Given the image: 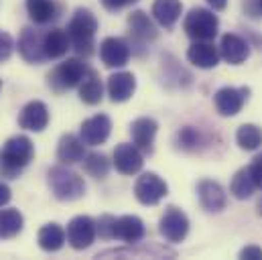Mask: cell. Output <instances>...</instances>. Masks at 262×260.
Segmentation results:
<instances>
[{
    "mask_svg": "<svg viewBox=\"0 0 262 260\" xmlns=\"http://www.w3.org/2000/svg\"><path fill=\"white\" fill-rule=\"evenodd\" d=\"M35 144L29 136L16 134L10 136L0 148V177L16 179L33 161Z\"/></svg>",
    "mask_w": 262,
    "mask_h": 260,
    "instance_id": "1",
    "label": "cell"
},
{
    "mask_svg": "<svg viewBox=\"0 0 262 260\" xmlns=\"http://www.w3.org/2000/svg\"><path fill=\"white\" fill-rule=\"evenodd\" d=\"M67 37L71 41V49L79 55L90 57L94 53V37L98 31V18L88 8H77L67 23Z\"/></svg>",
    "mask_w": 262,
    "mask_h": 260,
    "instance_id": "2",
    "label": "cell"
},
{
    "mask_svg": "<svg viewBox=\"0 0 262 260\" xmlns=\"http://www.w3.org/2000/svg\"><path fill=\"white\" fill-rule=\"evenodd\" d=\"M47 183L51 187V193L55 195V199H59V201H75L85 193L83 179L75 171L67 169L66 165L51 167L49 173H47Z\"/></svg>",
    "mask_w": 262,
    "mask_h": 260,
    "instance_id": "3",
    "label": "cell"
},
{
    "mask_svg": "<svg viewBox=\"0 0 262 260\" xmlns=\"http://www.w3.org/2000/svg\"><path fill=\"white\" fill-rule=\"evenodd\" d=\"M220 29V18L209 8H191L183 20V31L193 41H211Z\"/></svg>",
    "mask_w": 262,
    "mask_h": 260,
    "instance_id": "4",
    "label": "cell"
},
{
    "mask_svg": "<svg viewBox=\"0 0 262 260\" xmlns=\"http://www.w3.org/2000/svg\"><path fill=\"white\" fill-rule=\"evenodd\" d=\"M88 65L83 63L81 59L77 57H71V59H66L63 63H59L51 73H49V88L57 94L66 92V90H71L75 85L81 83V79L85 77L88 73Z\"/></svg>",
    "mask_w": 262,
    "mask_h": 260,
    "instance_id": "5",
    "label": "cell"
},
{
    "mask_svg": "<svg viewBox=\"0 0 262 260\" xmlns=\"http://www.w3.org/2000/svg\"><path fill=\"white\" fill-rule=\"evenodd\" d=\"M159 232L171 244L183 242L185 236L189 234V218L179 207L171 205V207H167V211L163 213V218L159 222Z\"/></svg>",
    "mask_w": 262,
    "mask_h": 260,
    "instance_id": "6",
    "label": "cell"
},
{
    "mask_svg": "<svg viewBox=\"0 0 262 260\" xmlns=\"http://www.w3.org/2000/svg\"><path fill=\"white\" fill-rule=\"evenodd\" d=\"M67 242L73 250H85L94 244L98 226L90 215H75L67 224Z\"/></svg>",
    "mask_w": 262,
    "mask_h": 260,
    "instance_id": "7",
    "label": "cell"
},
{
    "mask_svg": "<svg viewBox=\"0 0 262 260\" xmlns=\"http://www.w3.org/2000/svg\"><path fill=\"white\" fill-rule=\"evenodd\" d=\"M169 193V185L157 173H142L134 183V197L142 205H157Z\"/></svg>",
    "mask_w": 262,
    "mask_h": 260,
    "instance_id": "8",
    "label": "cell"
},
{
    "mask_svg": "<svg viewBox=\"0 0 262 260\" xmlns=\"http://www.w3.org/2000/svg\"><path fill=\"white\" fill-rule=\"evenodd\" d=\"M250 96V88H232V85H226V88H220L213 96V104H215V110L222 114V116H236L246 100Z\"/></svg>",
    "mask_w": 262,
    "mask_h": 260,
    "instance_id": "9",
    "label": "cell"
},
{
    "mask_svg": "<svg viewBox=\"0 0 262 260\" xmlns=\"http://www.w3.org/2000/svg\"><path fill=\"white\" fill-rule=\"evenodd\" d=\"M45 33L33 29V27H25L20 37H18V53L25 61L29 63H43L47 61L45 57Z\"/></svg>",
    "mask_w": 262,
    "mask_h": 260,
    "instance_id": "10",
    "label": "cell"
},
{
    "mask_svg": "<svg viewBox=\"0 0 262 260\" xmlns=\"http://www.w3.org/2000/svg\"><path fill=\"white\" fill-rule=\"evenodd\" d=\"M110 132H112V120L106 114H96L81 122L79 138L83 140L85 146H100L108 140Z\"/></svg>",
    "mask_w": 262,
    "mask_h": 260,
    "instance_id": "11",
    "label": "cell"
},
{
    "mask_svg": "<svg viewBox=\"0 0 262 260\" xmlns=\"http://www.w3.org/2000/svg\"><path fill=\"white\" fill-rule=\"evenodd\" d=\"M100 59L110 69L124 67L130 59V45L120 37H106L100 45Z\"/></svg>",
    "mask_w": 262,
    "mask_h": 260,
    "instance_id": "12",
    "label": "cell"
},
{
    "mask_svg": "<svg viewBox=\"0 0 262 260\" xmlns=\"http://www.w3.org/2000/svg\"><path fill=\"white\" fill-rule=\"evenodd\" d=\"M142 165H144L142 150L136 144L120 142L114 148V167H116L118 173H122V175H136V173H140Z\"/></svg>",
    "mask_w": 262,
    "mask_h": 260,
    "instance_id": "13",
    "label": "cell"
},
{
    "mask_svg": "<svg viewBox=\"0 0 262 260\" xmlns=\"http://www.w3.org/2000/svg\"><path fill=\"white\" fill-rule=\"evenodd\" d=\"M217 49H220V57L230 65H240L250 57V45L236 33H226Z\"/></svg>",
    "mask_w": 262,
    "mask_h": 260,
    "instance_id": "14",
    "label": "cell"
},
{
    "mask_svg": "<svg viewBox=\"0 0 262 260\" xmlns=\"http://www.w3.org/2000/svg\"><path fill=\"white\" fill-rule=\"evenodd\" d=\"M157 130H159V124H157L155 118H148V116L136 118L130 124L132 144H136L144 155H150V153L155 150V136H157Z\"/></svg>",
    "mask_w": 262,
    "mask_h": 260,
    "instance_id": "15",
    "label": "cell"
},
{
    "mask_svg": "<svg viewBox=\"0 0 262 260\" xmlns=\"http://www.w3.org/2000/svg\"><path fill=\"white\" fill-rule=\"evenodd\" d=\"M47 124H49V108L41 100L29 102L18 116V126L31 132H41L47 128Z\"/></svg>",
    "mask_w": 262,
    "mask_h": 260,
    "instance_id": "16",
    "label": "cell"
},
{
    "mask_svg": "<svg viewBox=\"0 0 262 260\" xmlns=\"http://www.w3.org/2000/svg\"><path fill=\"white\" fill-rule=\"evenodd\" d=\"M197 195H199V203L203 209L207 211H222L228 203V195L226 189L211 179H203L197 185Z\"/></svg>",
    "mask_w": 262,
    "mask_h": 260,
    "instance_id": "17",
    "label": "cell"
},
{
    "mask_svg": "<svg viewBox=\"0 0 262 260\" xmlns=\"http://www.w3.org/2000/svg\"><path fill=\"white\" fill-rule=\"evenodd\" d=\"M108 96L114 104H120V102H126L130 100L136 92V77L132 75L130 71H118V73H112L108 77Z\"/></svg>",
    "mask_w": 262,
    "mask_h": 260,
    "instance_id": "18",
    "label": "cell"
},
{
    "mask_svg": "<svg viewBox=\"0 0 262 260\" xmlns=\"http://www.w3.org/2000/svg\"><path fill=\"white\" fill-rule=\"evenodd\" d=\"M146 230H144V222L138 218V215H122V218H116V224H114V238L116 240H122L126 244H138L142 238H144Z\"/></svg>",
    "mask_w": 262,
    "mask_h": 260,
    "instance_id": "19",
    "label": "cell"
},
{
    "mask_svg": "<svg viewBox=\"0 0 262 260\" xmlns=\"http://www.w3.org/2000/svg\"><path fill=\"white\" fill-rule=\"evenodd\" d=\"M187 59L189 63L199 67V69H213L220 63V49L215 45H211L209 41H195L189 49H187Z\"/></svg>",
    "mask_w": 262,
    "mask_h": 260,
    "instance_id": "20",
    "label": "cell"
},
{
    "mask_svg": "<svg viewBox=\"0 0 262 260\" xmlns=\"http://www.w3.org/2000/svg\"><path fill=\"white\" fill-rule=\"evenodd\" d=\"M128 29H130V35L138 43H150L159 37L155 23L150 20V16L144 10H134L128 14Z\"/></svg>",
    "mask_w": 262,
    "mask_h": 260,
    "instance_id": "21",
    "label": "cell"
},
{
    "mask_svg": "<svg viewBox=\"0 0 262 260\" xmlns=\"http://www.w3.org/2000/svg\"><path fill=\"white\" fill-rule=\"evenodd\" d=\"M85 157V144L75 134H63L57 142V161L61 165H75L83 161Z\"/></svg>",
    "mask_w": 262,
    "mask_h": 260,
    "instance_id": "22",
    "label": "cell"
},
{
    "mask_svg": "<svg viewBox=\"0 0 262 260\" xmlns=\"http://www.w3.org/2000/svg\"><path fill=\"white\" fill-rule=\"evenodd\" d=\"M150 12H152V18L163 29H173L175 23L181 18L183 4H181V0H155Z\"/></svg>",
    "mask_w": 262,
    "mask_h": 260,
    "instance_id": "23",
    "label": "cell"
},
{
    "mask_svg": "<svg viewBox=\"0 0 262 260\" xmlns=\"http://www.w3.org/2000/svg\"><path fill=\"white\" fill-rule=\"evenodd\" d=\"M102 98H104V85L100 73L96 69H88L85 77L79 83V100L88 106H96L102 102Z\"/></svg>",
    "mask_w": 262,
    "mask_h": 260,
    "instance_id": "24",
    "label": "cell"
},
{
    "mask_svg": "<svg viewBox=\"0 0 262 260\" xmlns=\"http://www.w3.org/2000/svg\"><path fill=\"white\" fill-rule=\"evenodd\" d=\"M25 8L35 25H49L59 16V6L55 0H27Z\"/></svg>",
    "mask_w": 262,
    "mask_h": 260,
    "instance_id": "25",
    "label": "cell"
},
{
    "mask_svg": "<svg viewBox=\"0 0 262 260\" xmlns=\"http://www.w3.org/2000/svg\"><path fill=\"white\" fill-rule=\"evenodd\" d=\"M45 57L47 59H61L67 55V51L71 49V41L67 37V31L63 29H51L45 31Z\"/></svg>",
    "mask_w": 262,
    "mask_h": 260,
    "instance_id": "26",
    "label": "cell"
},
{
    "mask_svg": "<svg viewBox=\"0 0 262 260\" xmlns=\"http://www.w3.org/2000/svg\"><path fill=\"white\" fill-rule=\"evenodd\" d=\"M66 238H67L66 230L59 224H47V226H43L39 230V236H37L39 246L45 252H57V250H61L63 244H66Z\"/></svg>",
    "mask_w": 262,
    "mask_h": 260,
    "instance_id": "27",
    "label": "cell"
},
{
    "mask_svg": "<svg viewBox=\"0 0 262 260\" xmlns=\"http://www.w3.org/2000/svg\"><path fill=\"white\" fill-rule=\"evenodd\" d=\"M25 218L16 207L0 209V240H10L23 232Z\"/></svg>",
    "mask_w": 262,
    "mask_h": 260,
    "instance_id": "28",
    "label": "cell"
},
{
    "mask_svg": "<svg viewBox=\"0 0 262 260\" xmlns=\"http://www.w3.org/2000/svg\"><path fill=\"white\" fill-rule=\"evenodd\" d=\"M256 189H258V187H256V183H254L252 173H250V169H248V167L240 169V171L232 177L230 193L234 195L236 199H248V197H252V193H254Z\"/></svg>",
    "mask_w": 262,
    "mask_h": 260,
    "instance_id": "29",
    "label": "cell"
},
{
    "mask_svg": "<svg viewBox=\"0 0 262 260\" xmlns=\"http://www.w3.org/2000/svg\"><path fill=\"white\" fill-rule=\"evenodd\" d=\"M236 142L242 150H256L262 146V128L256 124H242L236 132Z\"/></svg>",
    "mask_w": 262,
    "mask_h": 260,
    "instance_id": "30",
    "label": "cell"
},
{
    "mask_svg": "<svg viewBox=\"0 0 262 260\" xmlns=\"http://www.w3.org/2000/svg\"><path fill=\"white\" fill-rule=\"evenodd\" d=\"M83 169L94 179H104L110 173V161L104 153H90L83 157Z\"/></svg>",
    "mask_w": 262,
    "mask_h": 260,
    "instance_id": "31",
    "label": "cell"
},
{
    "mask_svg": "<svg viewBox=\"0 0 262 260\" xmlns=\"http://www.w3.org/2000/svg\"><path fill=\"white\" fill-rule=\"evenodd\" d=\"M199 140H201V134L193 126H185L177 132V144L183 150H195Z\"/></svg>",
    "mask_w": 262,
    "mask_h": 260,
    "instance_id": "32",
    "label": "cell"
},
{
    "mask_svg": "<svg viewBox=\"0 0 262 260\" xmlns=\"http://www.w3.org/2000/svg\"><path fill=\"white\" fill-rule=\"evenodd\" d=\"M114 224H116V218H114V215H108V213L102 215V218L96 222L100 238H104V240H114Z\"/></svg>",
    "mask_w": 262,
    "mask_h": 260,
    "instance_id": "33",
    "label": "cell"
},
{
    "mask_svg": "<svg viewBox=\"0 0 262 260\" xmlns=\"http://www.w3.org/2000/svg\"><path fill=\"white\" fill-rule=\"evenodd\" d=\"M12 51H14V41H12V37H10L8 33L0 31V63L8 61L10 55H12Z\"/></svg>",
    "mask_w": 262,
    "mask_h": 260,
    "instance_id": "34",
    "label": "cell"
},
{
    "mask_svg": "<svg viewBox=\"0 0 262 260\" xmlns=\"http://www.w3.org/2000/svg\"><path fill=\"white\" fill-rule=\"evenodd\" d=\"M250 173H252V179H254V183H256V187L262 189V155L258 157H254V161L250 163Z\"/></svg>",
    "mask_w": 262,
    "mask_h": 260,
    "instance_id": "35",
    "label": "cell"
},
{
    "mask_svg": "<svg viewBox=\"0 0 262 260\" xmlns=\"http://www.w3.org/2000/svg\"><path fill=\"white\" fill-rule=\"evenodd\" d=\"M136 2L138 0H102V6L106 10H110V12H118V10H122V8L130 6V4H136Z\"/></svg>",
    "mask_w": 262,
    "mask_h": 260,
    "instance_id": "36",
    "label": "cell"
},
{
    "mask_svg": "<svg viewBox=\"0 0 262 260\" xmlns=\"http://www.w3.org/2000/svg\"><path fill=\"white\" fill-rule=\"evenodd\" d=\"M240 258L262 260V248L260 246H246V248L240 250Z\"/></svg>",
    "mask_w": 262,
    "mask_h": 260,
    "instance_id": "37",
    "label": "cell"
},
{
    "mask_svg": "<svg viewBox=\"0 0 262 260\" xmlns=\"http://www.w3.org/2000/svg\"><path fill=\"white\" fill-rule=\"evenodd\" d=\"M10 197H12L10 187H8L4 181H0V207H4V205L10 201Z\"/></svg>",
    "mask_w": 262,
    "mask_h": 260,
    "instance_id": "38",
    "label": "cell"
},
{
    "mask_svg": "<svg viewBox=\"0 0 262 260\" xmlns=\"http://www.w3.org/2000/svg\"><path fill=\"white\" fill-rule=\"evenodd\" d=\"M207 4L213 8V10H224L228 6V0H207Z\"/></svg>",
    "mask_w": 262,
    "mask_h": 260,
    "instance_id": "39",
    "label": "cell"
},
{
    "mask_svg": "<svg viewBox=\"0 0 262 260\" xmlns=\"http://www.w3.org/2000/svg\"><path fill=\"white\" fill-rule=\"evenodd\" d=\"M256 207H258V213L262 215V197L258 199V205H256Z\"/></svg>",
    "mask_w": 262,
    "mask_h": 260,
    "instance_id": "40",
    "label": "cell"
},
{
    "mask_svg": "<svg viewBox=\"0 0 262 260\" xmlns=\"http://www.w3.org/2000/svg\"><path fill=\"white\" fill-rule=\"evenodd\" d=\"M258 8L262 10V0H258Z\"/></svg>",
    "mask_w": 262,
    "mask_h": 260,
    "instance_id": "41",
    "label": "cell"
},
{
    "mask_svg": "<svg viewBox=\"0 0 262 260\" xmlns=\"http://www.w3.org/2000/svg\"><path fill=\"white\" fill-rule=\"evenodd\" d=\"M0 90H2V79H0Z\"/></svg>",
    "mask_w": 262,
    "mask_h": 260,
    "instance_id": "42",
    "label": "cell"
}]
</instances>
